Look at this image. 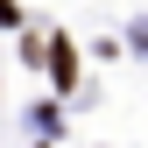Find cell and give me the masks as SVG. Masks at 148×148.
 Wrapping results in <instances>:
<instances>
[{
    "label": "cell",
    "instance_id": "cell-1",
    "mask_svg": "<svg viewBox=\"0 0 148 148\" xmlns=\"http://www.w3.org/2000/svg\"><path fill=\"white\" fill-rule=\"evenodd\" d=\"M49 71H57V85H71V71H78L71 64V42H49Z\"/></svg>",
    "mask_w": 148,
    "mask_h": 148
}]
</instances>
